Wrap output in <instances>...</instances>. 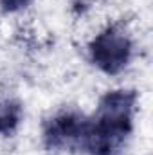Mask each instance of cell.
Wrapping results in <instances>:
<instances>
[{"label":"cell","instance_id":"obj_1","mask_svg":"<svg viewBox=\"0 0 153 155\" xmlns=\"http://www.w3.org/2000/svg\"><path fill=\"white\" fill-rule=\"evenodd\" d=\"M135 99L133 90H112L103 96L96 114L81 119L76 150L86 155L119 153L132 132Z\"/></svg>","mask_w":153,"mask_h":155},{"label":"cell","instance_id":"obj_2","mask_svg":"<svg viewBox=\"0 0 153 155\" xmlns=\"http://www.w3.org/2000/svg\"><path fill=\"white\" fill-rule=\"evenodd\" d=\"M132 56V41L119 27H108L90 43V58L106 74L121 72Z\"/></svg>","mask_w":153,"mask_h":155},{"label":"cell","instance_id":"obj_3","mask_svg":"<svg viewBox=\"0 0 153 155\" xmlns=\"http://www.w3.org/2000/svg\"><path fill=\"white\" fill-rule=\"evenodd\" d=\"M81 114L63 112L52 117L43 132V141L49 150H76L81 128Z\"/></svg>","mask_w":153,"mask_h":155},{"label":"cell","instance_id":"obj_4","mask_svg":"<svg viewBox=\"0 0 153 155\" xmlns=\"http://www.w3.org/2000/svg\"><path fill=\"white\" fill-rule=\"evenodd\" d=\"M22 117V108L15 101H2L0 103V134L9 135L16 130Z\"/></svg>","mask_w":153,"mask_h":155},{"label":"cell","instance_id":"obj_5","mask_svg":"<svg viewBox=\"0 0 153 155\" xmlns=\"http://www.w3.org/2000/svg\"><path fill=\"white\" fill-rule=\"evenodd\" d=\"M31 0H0V4H2V7L5 9V11H16V9H20V7H24V5H27Z\"/></svg>","mask_w":153,"mask_h":155}]
</instances>
